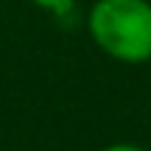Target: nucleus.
Instances as JSON below:
<instances>
[{"instance_id": "1", "label": "nucleus", "mask_w": 151, "mask_h": 151, "mask_svg": "<svg viewBox=\"0 0 151 151\" xmlns=\"http://www.w3.org/2000/svg\"><path fill=\"white\" fill-rule=\"evenodd\" d=\"M90 37L106 56L126 65L151 59V3L148 0H98L87 17Z\"/></svg>"}, {"instance_id": "2", "label": "nucleus", "mask_w": 151, "mask_h": 151, "mask_svg": "<svg viewBox=\"0 0 151 151\" xmlns=\"http://www.w3.org/2000/svg\"><path fill=\"white\" fill-rule=\"evenodd\" d=\"M31 3L42 6V9H48V11H65V9L73 6V0H31Z\"/></svg>"}, {"instance_id": "3", "label": "nucleus", "mask_w": 151, "mask_h": 151, "mask_svg": "<svg viewBox=\"0 0 151 151\" xmlns=\"http://www.w3.org/2000/svg\"><path fill=\"white\" fill-rule=\"evenodd\" d=\"M104 151H146L140 146H132V143H112V146H106Z\"/></svg>"}]
</instances>
